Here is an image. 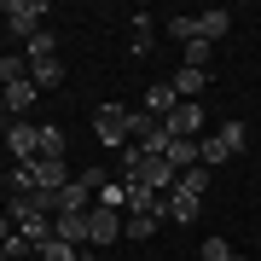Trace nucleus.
Masks as SVG:
<instances>
[{
    "label": "nucleus",
    "instance_id": "obj_9",
    "mask_svg": "<svg viewBox=\"0 0 261 261\" xmlns=\"http://www.w3.org/2000/svg\"><path fill=\"white\" fill-rule=\"evenodd\" d=\"M6 151L18 163H29V157H41V128L29 116H18V122H6Z\"/></svg>",
    "mask_w": 261,
    "mask_h": 261
},
{
    "label": "nucleus",
    "instance_id": "obj_21",
    "mask_svg": "<svg viewBox=\"0 0 261 261\" xmlns=\"http://www.w3.org/2000/svg\"><path fill=\"white\" fill-rule=\"evenodd\" d=\"M64 128H41V157H58V163H64Z\"/></svg>",
    "mask_w": 261,
    "mask_h": 261
},
{
    "label": "nucleus",
    "instance_id": "obj_14",
    "mask_svg": "<svg viewBox=\"0 0 261 261\" xmlns=\"http://www.w3.org/2000/svg\"><path fill=\"white\" fill-rule=\"evenodd\" d=\"M35 75H23V82H6V111H35Z\"/></svg>",
    "mask_w": 261,
    "mask_h": 261
},
{
    "label": "nucleus",
    "instance_id": "obj_2",
    "mask_svg": "<svg viewBox=\"0 0 261 261\" xmlns=\"http://www.w3.org/2000/svg\"><path fill=\"white\" fill-rule=\"evenodd\" d=\"M203 192H209V168L197 163V168H186V174L174 180V192L163 197V221L192 226V221H197V209H203Z\"/></svg>",
    "mask_w": 261,
    "mask_h": 261
},
{
    "label": "nucleus",
    "instance_id": "obj_30",
    "mask_svg": "<svg viewBox=\"0 0 261 261\" xmlns=\"http://www.w3.org/2000/svg\"><path fill=\"white\" fill-rule=\"evenodd\" d=\"M29 261H35V255H29Z\"/></svg>",
    "mask_w": 261,
    "mask_h": 261
},
{
    "label": "nucleus",
    "instance_id": "obj_7",
    "mask_svg": "<svg viewBox=\"0 0 261 261\" xmlns=\"http://www.w3.org/2000/svg\"><path fill=\"white\" fill-rule=\"evenodd\" d=\"M47 12H53L47 0H6V6H0V23H6L12 35L29 41V35H41V29H47Z\"/></svg>",
    "mask_w": 261,
    "mask_h": 261
},
{
    "label": "nucleus",
    "instance_id": "obj_25",
    "mask_svg": "<svg viewBox=\"0 0 261 261\" xmlns=\"http://www.w3.org/2000/svg\"><path fill=\"white\" fill-rule=\"evenodd\" d=\"M186 70H209V41H192L186 47Z\"/></svg>",
    "mask_w": 261,
    "mask_h": 261
},
{
    "label": "nucleus",
    "instance_id": "obj_24",
    "mask_svg": "<svg viewBox=\"0 0 261 261\" xmlns=\"http://www.w3.org/2000/svg\"><path fill=\"white\" fill-rule=\"evenodd\" d=\"M23 75H29V58H18V53L0 58V82H23Z\"/></svg>",
    "mask_w": 261,
    "mask_h": 261
},
{
    "label": "nucleus",
    "instance_id": "obj_6",
    "mask_svg": "<svg viewBox=\"0 0 261 261\" xmlns=\"http://www.w3.org/2000/svg\"><path fill=\"white\" fill-rule=\"evenodd\" d=\"M6 221L18 226V238L29 244V250H41V244L53 238V215H41L29 197H12V203H6Z\"/></svg>",
    "mask_w": 261,
    "mask_h": 261
},
{
    "label": "nucleus",
    "instance_id": "obj_17",
    "mask_svg": "<svg viewBox=\"0 0 261 261\" xmlns=\"http://www.w3.org/2000/svg\"><path fill=\"white\" fill-rule=\"evenodd\" d=\"M29 64H47V58H58V41H53V29H41V35H29Z\"/></svg>",
    "mask_w": 261,
    "mask_h": 261
},
{
    "label": "nucleus",
    "instance_id": "obj_29",
    "mask_svg": "<svg viewBox=\"0 0 261 261\" xmlns=\"http://www.w3.org/2000/svg\"><path fill=\"white\" fill-rule=\"evenodd\" d=\"M0 35H6V23H0Z\"/></svg>",
    "mask_w": 261,
    "mask_h": 261
},
{
    "label": "nucleus",
    "instance_id": "obj_3",
    "mask_svg": "<svg viewBox=\"0 0 261 261\" xmlns=\"http://www.w3.org/2000/svg\"><path fill=\"white\" fill-rule=\"evenodd\" d=\"M244 145H250V128H244V122H221L215 134L197 140V157H203V168H221V163H232Z\"/></svg>",
    "mask_w": 261,
    "mask_h": 261
},
{
    "label": "nucleus",
    "instance_id": "obj_11",
    "mask_svg": "<svg viewBox=\"0 0 261 261\" xmlns=\"http://www.w3.org/2000/svg\"><path fill=\"white\" fill-rule=\"evenodd\" d=\"M53 238H64L82 250L87 244V209H64V215H53Z\"/></svg>",
    "mask_w": 261,
    "mask_h": 261
},
{
    "label": "nucleus",
    "instance_id": "obj_26",
    "mask_svg": "<svg viewBox=\"0 0 261 261\" xmlns=\"http://www.w3.org/2000/svg\"><path fill=\"white\" fill-rule=\"evenodd\" d=\"M75 261H99V255H93V250H82V255H75Z\"/></svg>",
    "mask_w": 261,
    "mask_h": 261
},
{
    "label": "nucleus",
    "instance_id": "obj_16",
    "mask_svg": "<svg viewBox=\"0 0 261 261\" xmlns=\"http://www.w3.org/2000/svg\"><path fill=\"white\" fill-rule=\"evenodd\" d=\"M168 82H174L180 99H197V93H203V82H209V70H180V75H168Z\"/></svg>",
    "mask_w": 261,
    "mask_h": 261
},
{
    "label": "nucleus",
    "instance_id": "obj_13",
    "mask_svg": "<svg viewBox=\"0 0 261 261\" xmlns=\"http://www.w3.org/2000/svg\"><path fill=\"white\" fill-rule=\"evenodd\" d=\"M163 157H168V168H174V174H186V168H197V163H203V157H197V140H168V151H163Z\"/></svg>",
    "mask_w": 261,
    "mask_h": 261
},
{
    "label": "nucleus",
    "instance_id": "obj_10",
    "mask_svg": "<svg viewBox=\"0 0 261 261\" xmlns=\"http://www.w3.org/2000/svg\"><path fill=\"white\" fill-rule=\"evenodd\" d=\"M116 232H122V209H87V244L93 250H105V244H116Z\"/></svg>",
    "mask_w": 261,
    "mask_h": 261
},
{
    "label": "nucleus",
    "instance_id": "obj_12",
    "mask_svg": "<svg viewBox=\"0 0 261 261\" xmlns=\"http://www.w3.org/2000/svg\"><path fill=\"white\" fill-rule=\"evenodd\" d=\"M174 105H180L174 82H151V87H145V111H151V116H168Z\"/></svg>",
    "mask_w": 261,
    "mask_h": 261
},
{
    "label": "nucleus",
    "instance_id": "obj_15",
    "mask_svg": "<svg viewBox=\"0 0 261 261\" xmlns=\"http://www.w3.org/2000/svg\"><path fill=\"white\" fill-rule=\"evenodd\" d=\"M134 58H145L151 53V41H157V18H151V12H134Z\"/></svg>",
    "mask_w": 261,
    "mask_h": 261
},
{
    "label": "nucleus",
    "instance_id": "obj_28",
    "mask_svg": "<svg viewBox=\"0 0 261 261\" xmlns=\"http://www.w3.org/2000/svg\"><path fill=\"white\" fill-rule=\"evenodd\" d=\"M0 261H12V255H6V250H0Z\"/></svg>",
    "mask_w": 261,
    "mask_h": 261
},
{
    "label": "nucleus",
    "instance_id": "obj_4",
    "mask_svg": "<svg viewBox=\"0 0 261 261\" xmlns=\"http://www.w3.org/2000/svg\"><path fill=\"white\" fill-rule=\"evenodd\" d=\"M226 29H232V12H221V6H215V12H197V18H168V35L186 41V47H192V41H209V47H215Z\"/></svg>",
    "mask_w": 261,
    "mask_h": 261
},
{
    "label": "nucleus",
    "instance_id": "obj_1",
    "mask_svg": "<svg viewBox=\"0 0 261 261\" xmlns=\"http://www.w3.org/2000/svg\"><path fill=\"white\" fill-rule=\"evenodd\" d=\"M122 180H134V186H145V192L168 197L180 174L168 168V157H157V151H140V145H128V151H122Z\"/></svg>",
    "mask_w": 261,
    "mask_h": 261
},
{
    "label": "nucleus",
    "instance_id": "obj_8",
    "mask_svg": "<svg viewBox=\"0 0 261 261\" xmlns=\"http://www.w3.org/2000/svg\"><path fill=\"white\" fill-rule=\"evenodd\" d=\"M163 128H168V140H197V134H203V105H197V99H180L174 111L163 116Z\"/></svg>",
    "mask_w": 261,
    "mask_h": 261
},
{
    "label": "nucleus",
    "instance_id": "obj_23",
    "mask_svg": "<svg viewBox=\"0 0 261 261\" xmlns=\"http://www.w3.org/2000/svg\"><path fill=\"white\" fill-rule=\"evenodd\" d=\"M122 197H128V186H122V180H105L93 203H99V209H122Z\"/></svg>",
    "mask_w": 261,
    "mask_h": 261
},
{
    "label": "nucleus",
    "instance_id": "obj_19",
    "mask_svg": "<svg viewBox=\"0 0 261 261\" xmlns=\"http://www.w3.org/2000/svg\"><path fill=\"white\" fill-rule=\"evenodd\" d=\"M197 261H238V250L226 238H203V244H197Z\"/></svg>",
    "mask_w": 261,
    "mask_h": 261
},
{
    "label": "nucleus",
    "instance_id": "obj_18",
    "mask_svg": "<svg viewBox=\"0 0 261 261\" xmlns=\"http://www.w3.org/2000/svg\"><path fill=\"white\" fill-rule=\"evenodd\" d=\"M29 75H35V87L47 93V87H58V82H64V64H58V58H47V64H29Z\"/></svg>",
    "mask_w": 261,
    "mask_h": 261
},
{
    "label": "nucleus",
    "instance_id": "obj_20",
    "mask_svg": "<svg viewBox=\"0 0 261 261\" xmlns=\"http://www.w3.org/2000/svg\"><path fill=\"white\" fill-rule=\"evenodd\" d=\"M75 255H82V250H75V244H64V238H47V244L35 250V261H75Z\"/></svg>",
    "mask_w": 261,
    "mask_h": 261
},
{
    "label": "nucleus",
    "instance_id": "obj_5",
    "mask_svg": "<svg viewBox=\"0 0 261 261\" xmlns=\"http://www.w3.org/2000/svg\"><path fill=\"white\" fill-rule=\"evenodd\" d=\"M93 134H99L105 151H128L134 145V111L128 105H99L93 111Z\"/></svg>",
    "mask_w": 261,
    "mask_h": 261
},
{
    "label": "nucleus",
    "instance_id": "obj_27",
    "mask_svg": "<svg viewBox=\"0 0 261 261\" xmlns=\"http://www.w3.org/2000/svg\"><path fill=\"white\" fill-rule=\"evenodd\" d=\"M0 111H6V82H0Z\"/></svg>",
    "mask_w": 261,
    "mask_h": 261
},
{
    "label": "nucleus",
    "instance_id": "obj_31",
    "mask_svg": "<svg viewBox=\"0 0 261 261\" xmlns=\"http://www.w3.org/2000/svg\"><path fill=\"white\" fill-rule=\"evenodd\" d=\"M238 261H244V255H238Z\"/></svg>",
    "mask_w": 261,
    "mask_h": 261
},
{
    "label": "nucleus",
    "instance_id": "obj_22",
    "mask_svg": "<svg viewBox=\"0 0 261 261\" xmlns=\"http://www.w3.org/2000/svg\"><path fill=\"white\" fill-rule=\"evenodd\" d=\"M157 226H163V215H128V238H134V244H140V238H151Z\"/></svg>",
    "mask_w": 261,
    "mask_h": 261
}]
</instances>
